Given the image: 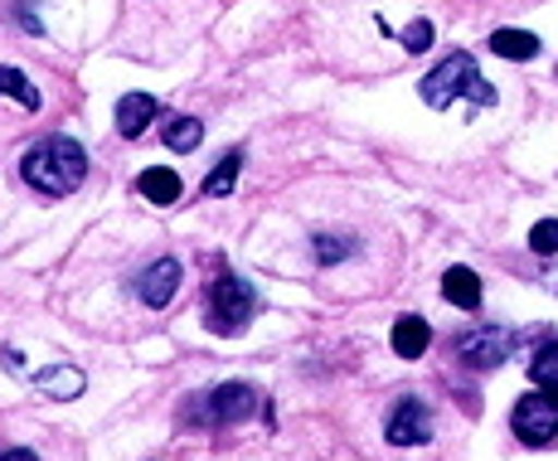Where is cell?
Wrapping results in <instances>:
<instances>
[{
  "label": "cell",
  "instance_id": "6da1fadb",
  "mask_svg": "<svg viewBox=\"0 0 558 461\" xmlns=\"http://www.w3.org/2000/svg\"><path fill=\"white\" fill-rule=\"evenodd\" d=\"M25 180L45 195H73L88 180V151L69 136H49L25 156Z\"/></svg>",
  "mask_w": 558,
  "mask_h": 461
},
{
  "label": "cell",
  "instance_id": "7a4b0ae2",
  "mask_svg": "<svg viewBox=\"0 0 558 461\" xmlns=\"http://www.w3.org/2000/svg\"><path fill=\"white\" fill-rule=\"evenodd\" d=\"M457 98H471L476 107H496V88L481 78V69H476L471 53H447V59L423 78V102L427 107L447 112Z\"/></svg>",
  "mask_w": 558,
  "mask_h": 461
},
{
  "label": "cell",
  "instance_id": "3957f363",
  "mask_svg": "<svg viewBox=\"0 0 558 461\" xmlns=\"http://www.w3.org/2000/svg\"><path fill=\"white\" fill-rule=\"evenodd\" d=\"M253 311H257V296L243 277L219 272L209 282V316H204V326H209L214 336H239L253 320Z\"/></svg>",
  "mask_w": 558,
  "mask_h": 461
},
{
  "label": "cell",
  "instance_id": "277c9868",
  "mask_svg": "<svg viewBox=\"0 0 558 461\" xmlns=\"http://www.w3.org/2000/svg\"><path fill=\"white\" fill-rule=\"evenodd\" d=\"M510 427L524 447H549L558 437V393H549V389L524 393L510 413Z\"/></svg>",
  "mask_w": 558,
  "mask_h": 461
},
{
  "label": "cell",
  "instance_id": "5b68a950",
  "mask_svg": "<svg viewBox=\"0 0 558 461\" xmlns=\"http://www.w3.org/2000/svg\"><path fill=\"white\" fill-rule=\"evenodd\" d=\"M384 437H389L393 447H423L427 437H433V413H427V403L403 399L399 409L389 413V423H384Z\"/></svg>",
  "mask_w": 558,
  "mask_h": 461
},
{
  "label": "cell",
  "instance_id": "8992f818",
  "mask_svg": "<svg viewBox=\"0 0 558 461\" xmlns=\"http://www.w3.org/2000/svg\"><path fill=\"white\" fill-rule=\"evenodd\" d=\"M136 292H142V302L146 306H170V296L180 292V263L175 257H160L156 267H146L142 272V282H136Z\"/></svg>",
  "mask_w": 558,
  "mask_h": 461
},
{
  "label": "cell",
  "instance_id": "52a82bcc",
  "mask_svg": "<svg viewBox=\"0 0 558 461\" xmlns=\"http://www.w3.org/2000/svg\"><path fill=\"white\" fill-rule=\"evenodd\" d=\"M257 409V393L248 389V384H223V389L209 393V417L214 423H239V417H248Z\"/></svg>",
  "mask_w": 558,
  "mask_h": 461
},
{
  "label": "cell",
  "instance_id": "ba28073f",
  "mask_svg": "<svg viewBox=\"0 0 558 461\" xmlns=\"http://www.w3.org/2000/svg\"><path fill=\"white\" fill-rule=\"evenodd\" d=\"M156 112H160V102L151 93H126V98L117 102V132H122L126 142H136V136L156 122Z\"/></svg>",
  "mask_w": 558,
  "mask_h": 461
},
{
  "label": "cell",
  "instance_id": "9c48e42d",
  "mask_svg": "<svg viewBox=\"0 0 558 461\" xmlns=\"http://www.w3.org/2000/svg\"><path fill=\"white\" fill-rule=\"evenodd\" d=\"M136 195H146L151 205H175V199L185 195V185H180V175L170 166H151L136 175Z\"/></svg>",
  "mask_w": 558,
  "mask_h": 461
},
{
  "label": "cell",
  "instance_id": "30bf717a",
  "mask_svg": "<svg viewBox=\"0 0 558 461\" xmlns=\"http://www.w3.org/2000/svg\"><path fill=\"white\" fill-rule=\"evenodd\" d=\"M427 345H433V326H427L423 316H403V320H393V355L417 360V355H427Z\"/></svg>",
  "mask_w": 558,
  "mask_h": 461
},
{
  "label": "cell",
  "instance_id": "8fae6325",
  "mask_svg": "<svg viewBox=\"0 0 558 461\" xmlns=\"http://www.w3.org/2000/svg\"><path fill=\"white\" fill-rule=\"evenodd\" d=\"M461 360H466L471 369H490V364L506 360V336H500V330H481V336H466V340H461Z\"/></svg>",
  "mask_w": 558,
  "mask_h": 461
},
{
  "label": "cell",
  "instance_id": "7c38bea8",
  "mask_svg": "<svg viewBox=\"0 0 558 461\" xmlns=\"http://www.w3.org/2000/svg\"><path fill=\"white\" fill-rule=\"evenodd\" d=\"M442 296L461 311H476L481 306V277L471 272V267H452V272L442 277Z\"/></svg>",
  "mask_w": 558,
  "mask_h": 461
},
{
  "label": "cell",
  "instance_id": "4fadbf2b",
  "mask_svg": "<svg viewBox=\"0 0 558 461\" xmlns=\"http://www.w3.org/2000/svg\"><path fill=\"white\" fill-rule=\"evenodd\" d=\"M490 53L524 63V59H534V53H539V39H534L530 29H496V35H490Z\"/></svg>",
  "mask_w": 558,
  "mask_h": 461
},
{
  "label": "cell",
  "instance_id": "5bb4252c",
  "mask_svg": "<svg viewBox=\"0 0 558 461\" xmlns=\"http://www.w3.org/2000/svg\"><path fill=\"white\" fill-rule=\"evenodd\" d=\"M35 384L49 393V399H78V393H83V374L78 369H63V364H53V369H39Z\"/></svg>",
  "mask_w": 558,
  "mask_h": 461
},
{
  "label": "cell",
  "instance_id": "9a60e30c",
  "mask_svg": "<svg viewBox=\"0 0 558 461\" xmlns=\"http://www.w3.org/2000/svg\"><path fill=\"white\" fill-rule=\"evenodd\" d=\"M204 142V126H199V117H170L166 122V146L170 151H195V146Z\"/></svg>",
  "mask_w": 558,
  "mask_h": 461
},
{
  "label": "cell",
  "instance_id": "2e32d148",
  "mask_svg": "<svg viewBox=\"0 0 558 461\" xmlns=\"http://www.w3.org/2000/svg\"><path fill=\"white\" fill-rule=\"evenodd\" d=\"M0 93H5V98H15L20 107H25V112H39V93H35V83H29L20 69H0Z\"/></svg>",
  "mask_w": 558,
  "mask_h": 461
},
{
  "label": "cell",
  "instance_id": "e0dca14e",
  "mask_svg": "<svg viewBox=\"0 0 558 461\" xmlns=\"http://www.w3.org/2000/svg\"><path fill=\"white\" fill-rule=\"evenodd\" d=\"M239 166H243V156H239V151H229V156H223V166L214 170L209 180H204V195H209V199L233 195V180H239Z\"/></svg>",
  "mask_w": 558,
  "mask_h": 461
},
{
  "label": "cell",
  "instance_id": "ac0fdd59",
  "mask_svg": "<svg viewBox=\"0 0 558 461\" xmlns=\"http://www.w3.org/2000/svg\"><path fill=\"white\" fill-rule=\"evenodd\" d=\"M530 374H534V384H539V389L558 393V340H549V345H544L539 355H534Z\"/></svg>",
  "mask_w": 558,
  "mask_h": 461
},
{
  "label": "cell",
  "instance_id": "d6986e66",
  "mask_svg": "<svg viewBox=\"0 0 558 461\" xmlns=\"http://www.w3.org/2000/svg\"><path fill=\"white\" fill-rule=\"evenodd\" d=\"M530 248L539 257L558 253V219H539V223H534V229H530Z\"/></svg>",
  "mask_w": 558,
  "mask_h": 461
},
{
  "label": "cell",
  "instance_id": "ffe728a7",
  "mask_svg": "<svg viewBox=\"0 0 558 461\" xmlns=\"http://www.w3.org/2000/svg\"><path fill=\"white\" fill-rule=\"evenodd\" d=\"M427 45H433V25H427V20H413V25L403 29V49L408 53H423Z\"/></svg>",
  "mask_w": 558,
  "mask_h": 461
},
{
  "label": "cell",
  "instance_id": "44dd1931",
  "mask_svg": "<svg viewBox=\"0 0 558 461\" xmlns=\"http://www.w3.org/2000/svg\"><path fill=\"white\" fill-rule=\"evenodd\" d=\"M316 253H320V263H336V257H345V253H350V243H330V239H316Z\"/></svg>",
  "mask_w": 558,
  "mask_h": 461
},
{
  "label": "cell",
  "instance_id": "7402d4cb",
  "mask_svg": "<svg viewBox=\"0 0 558 461\" xmlns=\"http://www.w3.org/2000/svg\"><path fill=\"white\" fill-rule=\"evenodd\" d=\"M0 461H39V457L25 452V447H10V452H0Z\"/></svg>",
  "mask_w": 558,
  "mask_h": 461
}]
</instances>
